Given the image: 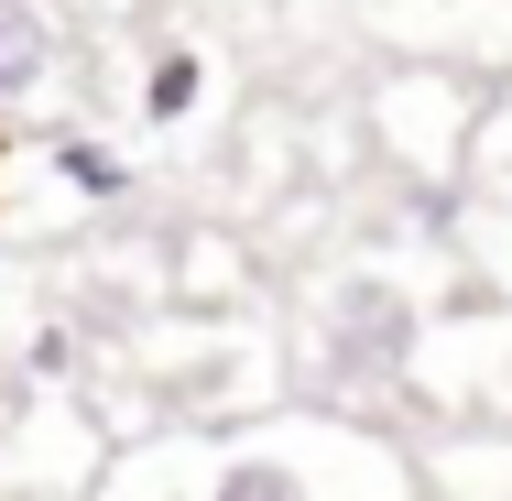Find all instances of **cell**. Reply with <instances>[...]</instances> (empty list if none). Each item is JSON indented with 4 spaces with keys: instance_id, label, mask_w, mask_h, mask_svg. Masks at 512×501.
I'll return each instance as SVG.
<instances>
[{
    "instance_id": "cell-4",
    "label": "cell",
    "mask_w": 512,
    "mask_h": 501,
    "mask_svg": "<svg viewBox=\"0 0 512 501\" xmlns=\"http://www.w3.org/2000/svg\"><path fill=\"white\" fill-rule=\"evenodd\" d=\"M44 164H55V175H66V186H77V197H88V207L131 197V164H120L109 142H88V131H55V142H44Z\"/></svg>"
},
{
    "instance_id": "cell-2",
    "label": "cell",
    "mask_w": 512,
    "mask_h": 501,
    "mask_svg": "<svg viewBox=\"0 0 512 501\" xmlns=\"http://www.w3.org/2000/svg\"><path fill=\"white\" fill-rule=\"evenodd\" d=\"M327 360L360 371V382H393L414 360V295L393 273H349V284L327 295Z\"/></svg>"
},
{
    "instance_id": "cell-5",
    "label": "cell",
    "mask_w": 512,
    "mask_h": 501,
    "mask_svg": "<svg viewBox=\"0 0 512 501\" xmlns=\"http://www.w3.org/2000/svg\"><path fill=\"white\" fill-rule=\"evenodd\" d=\"M197 88H207V55H153V77H142V120H186L197 109Z\"/></svg>"
},
{
    "instance_id": "cell-3",
    "label": "cell",
    "mask_w": 512,
    "mask_h": 501,
    "mask_svg": "<svg viewBox=\"0 0 512 501\" xmlns=\"http://www.w3.org/2000/svg\"><path fill=\"white\" fill-rule=\"evenodd\" d=\"M55 55H66L55 11H44V0H0V99H33V88L55 77Z\"/></svg>"
},
{
    "instance_id": "cell-1",
    "label": "cell",
    "mask_w": 512,
    "mask_h": 501,
    "mask_svg": "<svg viewBox=\"0 0 512 501\" xmlns=\"http://www.w3.org/2000/svg\"><path fill=\"white\" fill-rule=\"evenodd\" d=\"M371 458V436L338 425H262V436H218L197 458L186 501H338V469Z\"/></svg>"
}]
</instances>
